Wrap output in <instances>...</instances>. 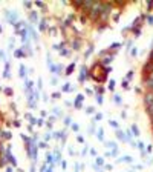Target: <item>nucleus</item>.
<instances>
[{"instance_id":"45","label":"nucleus","mask_w":153,"mask_h":172,"mask_svg":"<svg viewBox=\"0 0 153 172\" xmlns=\"http://www.w3.org/2000/svg\"><path fill=\"white\" fill-rule=\"evenodd\" d=\"M106 169H107V171H112V166H110V164H106V166H104Z\"/></svg>"},{"instance_id":"31","label":"nucleus","mask_w":153,"mask_h":172,"mask_svg":"<svg viewBox=\"0 0 153 172\" xmlns=\"http://www.w3.org/2000/svg\"><path fill=\"white\" fill-rule=\"evenodd\" d=\"M97 100H98V103H99V105H101V103H103V95H101V94H98Z\"/></svg>"},{"instance_id":"49","label":"nucleus","mask_w":153,"mask_h":172,"mask_svg":"<svg viewBox=\"0 0 153 172\" xmlns=\"http://www.w3.org/2000/svg\"><path fill=\"white\" fill-rule=\"evenodd\" d=\"M150 59L153 60V51H152V54H150Z\"/></svg>"},{"instance_id":"25","label":"nucleus","mask_w":153,"mask_h":172,"mask_svg":"<svg viewBox=\"0 0 153 172\" xmlns=\"http://www.w3.org/2000/svg\"><path fill=\"white\" fill-rule=\"evenodd\" d=\"M132 75H133V71H129L126 74V80H132Z\"/></svg>"},{"instance_id":"4","label":"nucleus","mask_w":153,"mask_h":172,"mask_svg":"<svg viewBox=\"0 0 153 172\" xmlns=\"http://www.w3.org/2000/svg\"><path fill=\"white\" fill-rule=\"evenodd\" d=\"M38 29H40V31H46V29H48V22H46V19H42V20H40Z\"/></svg>"},{"instance_id":"13","label":"nucleus","mask_w":153,"mask_h":172,"mask_svg":"<svg viewBox=\"0 0 153 172\" xmlns=\"http://www.w3.org/2000/svg\"><path fill=\"white\" fill-rule=\"evenodd\" d=\"M69 91H72L71 85H69V83H64V85H63V88H61V92H69Z\"/></svg>"},{"instance_id":"21","label":"nucleus","mask_w":153,"mask_h":172,"mask_svg":"<svg viewBox=\"0 0 153 172\" xmlns=\"http://www.w3.org/2000/svg\"><path fill=\"white\" fill-rule=\"evenodd\" d=\"M64 125H66V126L72 125V118H71V117H66V118H64Z\"/></svg>"},{"instance_id":"3","label":"nucleus","mask_w":153,"mask_h":172,"mask_svg":"<svg viewBox=\"0 0 153 172\" xmlns=\"http://www.w3.org/2000/svg\"><path fill=\"white\" fill-rule=\"evenodd\" d=\"M116 163H133V157H130V155H124L121 158H118Z\"/></svg>"},{"instance_id":"40","label":"nucleus","mask_w":153,"mask_h":172,"mask_svg":"<svg viewBox=\"0 0 153 172\" xmlns=\"http://www.w3.org/2000/svg\"><path fill=\"white\" fill-rule=\"evenodd\" d=\"M57 81H58V80H57L55 77H52V79H51V83H52V85H57Z\"/></svg>"},{"instance_id":"16","label":"nucleus","mask_w":153,"mask_h":172,"mask_svg":"<svg viewBox=\"0 0 153 172\" xmlns=\"http://www.w3.org/2000/svg\"><path fill=\"white\" fill-rule=\"evenodd\" d=\"M138 148H139V151H141V155H145V149H144L145 146H144V143H142V141H139V143H138Z\"/></svg>"},{"instance_id":"20","label":"nucleus","mask_w":153,"mask_h":172,"mask_svg":"<svg viewBox=\"0 0 153 172\" xmlns=\"http://www.w3.org/2000/svg\"><path fill=\"white\" fill-rule=\"evenodd\" d=\"M132 132H133L136 137H139V131H138V128H136V125H132Z\"/></svg>"},{"instance_id":"27","label":"nucleus","mask_w":153,"mask_h":172,"mask_svg":"<svg viewBox=\"0 0 153 172\" xmlns=\"http://www.w3.org/2000/svg\"><path fill=\"white\" fill-rule=\"evenodd\" d=\"M37 148H42V149H44V148H46V141H40Z\"/></svg>"},{"instance_id":"39","label":"nucleus","mask_w":153,"mask_h":172,"mask_svg":"<svg viewBox=\"0 0 153 172\" xmlns=\"http://www.w3.org/2000/svg\"><path fill=\"white\" fill-rule=\"evenodd\" d=\"M52 98H60V92H54L52 94Z\"/></svg>"},{"instance_id":"33","label":"nucleus","mask_w":153,"mask_h":172,"mask_svg":"<svg viewBox=\"0 0 153 172\" xmlns=\"http://www.w3.org/2000/svg\"><path fill=\"white\" fill-rule=\"evenodd\" d=\"M95 132V125H92L90 128H89V134H94Z\"/></svg>"},{"instance_id":"43","label":"nucleus","mask_w":153,"mask_h":172,"mask_svg":"<svg viewBox=\"0 0 153 172\" xmlns=\"http://www.w3.org/2000/svg\"><path fill=\"white\" fill-rule=\"evenodd\" d=\"M66 166H68V164H66V161H64V160H61V168H63V169H66Z\"/></svg>"},{"instance_id":"17","label":"nucleus","mask_w":153,"mask_h":172,"mask_svg":"<svg viewBox=\"0 0 153 172\" xmlns=\"http://www.w3.org/2000/svg\"><path fill=\"white\" fill-rule=\"evenodd\" d=\"M103 135H104L103 129H98V132H97V137H98V140H99V141H103V140H104V137H103Z\"/></svg>"},{"instance_id":"36","label":"nucleus","mask_w":153,"mask_h":172,"mask_svg":"<svg viewBox=\"0 0 153 172\" xmlns=\"http://www.w3.org/2000/svg\"><path fill=\"white\" fill-rule=\"evenodd\" d=\"M147 111H149V114H150V115H152V117H153V105H152V106H149V108H147Z\"/></svg>"},{"instance_id":"5","label":"nucleus","mask_w":153,"mask_h":172,"mask_svg":"<svg viewBox=\"0 0 153 172\" xmlns=\"http://www.w3.org/2000/svg\"><path fill=\"white\" fill-rule=\"evenodd\" d=\"M8 20H9L11 23H14V25H16L17 16H16V12H14V11H9V12H8Z\"/></svg>"},{"instance_id":"23","label":"nucleus","mask_w":153,"mask_h":172,"mask_svg":"<svg viewBox=\"0 0 153 172\" xmlns=\"http://www.w3.org/2000/svg\"><path fill=\"white\" fill-rule=\"evenodd\" d=\"M109 89H110V91H114V89H115V81L114 80L109 81Z\"/></svg>"},{"instance_id":"42","label":"nucleus","mask_w":153,"mask_h":172,"mask_svg":"<svg viewBox=\"0 0 153 172\" xmlns=\"http://www.w3.org/2000/svg\"><path fill=\"white\" fill-rule=\"evenodd\" d=\"M101 118H103L101 114H97V115H95V120H101Z\"/></svg>"},{"instance_id":"18","label":"nucleus","mask_w":153,"mask_h":172,"mask_svg":"<svg viewBox=\"0 0 153 172\" xmlns=\"http://www.w3.org/2000/svg\"><path fill=\"white\" fill-rule=\"evenodd\" d=\"M114 100H115L116 105H121V95H119V94H115L114 95Z\"/></svg>"},{"instance_id":"46","label":"nucleus","mask_w":153,"mask_h":172,"mask_svg":"<svg viewBox=\"0 0 153 172\" xmlns=\"http://www.w3.org/2000/svg\"><path fill=\"white\" fill-rule=\"evenodd\" d=\"M29 172H35V166H34V164H32V168L29 169Z\"/></svg>"},{"instance_id":"28","label":"nucleus","mask_w":153,"mask_h":172,"mask_svg":"<svg viewBox=\"0 0 153 172\" xmlns=\"http://www.w3.org/2000/svg\"><path fill=\"white\" fill-rule=\"evenodd\" d=\"M72 46H74V49H78V48H80V42H78V40H75V42H74V45H72Z\"/></svg>"},{"instance_id":"41","label":"nucleus","mask_w":153,"mask_h":172,"mask_svg":"<svg viewBox=\"0 0 153 172\" xmlns=\"http://www.w3.org/2000/svg\"><path fill=\"white\" fill-rule=\"evenodd\" d=\"M127 86H129V85H127V80H124V81H123V88H124V89H129Z\"/></svg>"},{"instance_id":"32","label":"nucleus","mask_w":153,"mask_h":172,"mask_svg":"<svg viewBox=\"0 0 153 172\" xmlns=\"http://www.w3.org/2000/svg\"><path fill=\"white\" fill-rule=\"evenodd\" d=\"M136 52H138V49H136V48H133V49L130 51V56H133V57H135V56H136Z\"/></svg>"},{"instance_id":"44","label":"nucleus","mask_w":153,"mask_h":172,"mask_svg":"<svg viewBox=\"0 0 153 172\" xmlns=\"http://www.w3.org/2000/svg\"><path fill=\"white\" fill-rule=\"evenodd\" d=\"M25 6H26V8H31L32 3H29V2H25Z\"/></svg>"},{"instance_id":"9","label":"nucleus","mask_w":153,"mask_h":172,"mask_svg":"<svg viewBox=\"0 0 153 172\" xmlns=\"http://www.w3.org/2000/svg\"><path fill=\"white\" fill-rule=\"evenodd\" d=\"M116 137L121 141H127V140H126V137H124V132H123V131H119V129H116Z\"/></svg>"},{"instance_id":"24","label":"nucleus","mask_w":153,"mask_h":172,"mask_svg":"<svg viewBox=\"0 0 153 172\" xmlns=\"http://www.w3.org/2000/svg\"><path fill=\"white\" fill-rule=\"evenodd\" d=\"M112 60H114V56H107V57L104 59V63H110Z\"/></svg>"},{"instance_id":"19","label":"nucleus","mask_w":153,"mask_h":172,"mask_svg":"<svg viewBox=\"0 0 153 172\" xmlns=\"http://www.w3.org/2000/svg\"><path fill=\"white\" fill-rule=\"evenodd\" d=\"M74 69H75V63H71V66L68 68V69H66V74H68V75L72 74V71H74Z\"/></svg>"},{"instance_id":"22","label":"nucleus","mask_w":153,"mask_h":172,"mask_svg":"<svg viewBox=\"0 0 153 172\" xmlns=\"http://www.w3.org/2000/svg\"><path fill=\"white\" fill-rule=\"evenodd\" d=\"M109 125H110L112 128H115V129H118V123H116L115 120H110V121H109Z\"/></svg>"},{"instance_id":"29","label":"nucleus","mask_w":153,"mask_h":172,"mask_svg":"<svg viewBox=\"0 0 153 172\" xmlns=\"http://www.w3.org/2000/svg\"><path fill=\"white\" fill-rule=\"evenodd\" d=\"M72 131H75V132H78V125H77V123H72Z\"/></svg>"},{"instance_id":"14","label":"nucleus","mask_w":153,"mask_h":172,"mask_svg":"<svg viewBox=\"0 0 153 172\" xmlns=\"http://www.w3.org/2000/svg\"><path fill=\"white\" fill-rule=\"evenodd\" d=\"M14 56H16V57H23V56H25V52H23V49H22V48H18V49H16Z\"/></svg>"},{"instance_id":"2","label":"nucleus","mask_w":153,"mask_h":172,"mask_svg":"<svg viewBox=\"0 0 153 172\" xmlns=\"http://www.w3.org/2000/svg\"><path fill=\"white\" fill-rule=\"evenodd\" d=\"M83 100H84V95H83V94H78V95H77V98H75L74 106H75L77 109H80V108L83 106Z\"/></svg>"},{"instance_id":"11","label":"nucleus","mask_w":153,"mask_h":172,"mask_svg":"<svg viewBox=\"0 0 153 172\" xmlns=\"http://www.w3.org/2000/svg\"><path fill=\"white\" fill-rule=\"evenodd\" d=\"M95 164L99 168V166H104V158L103 157H97V161H95Z\"/></svg>"},{"instance_id":"10","label":"nucleus","mask_w":153,"mask_h":172,"mask_svg":"<svg viewBox=\"0 0 153 172\" xmlns=\"http://www.w3.org/2000/svg\"><path fill=\"white\" fill-rule=\"evenodd\" d=\"M0 135H2L3 140H9V138H11V132H8V131H3V132H0Z\"/></svg>"},{"instance_id":"37","label":"nucleus","mask_w":153,"mask_h":172,"mask_svg":"<svg viewBox=\"0 0 153 172\" xmlns=\"http://www.w3.org/2000/svg\"><path fill=\"white\" fill-rule=\"evenodd\" d=\"M35 5L38 6V8H44V3L43 2H35Z\"/></svg>"},{"instance_id":"38","label":"nucleus","mask_w":153,"mask_h":172,"mask_svg":"<svg viewBox=\"0 0 153 172\" xmlns=\"http://www.w3.org/2000/svg\"><path fill=\"white\" fill-rule=\"evenodd\" d=\"M51 138H52V135H51V134H46V135H44V140H46V141H49Z\"/></svg>"},{"instance_id":"1","label":"nucleus","mask_w":153,"mask_h":172,"mask_svg":"<svg viewBox=\"0 0 153 172\" xmlns=\"http://www.w3.org/2000/svg\"><path fill=\"white\" fill-rule=\"evenodd\" d=\"M144 103H145V106H147V108L153 105V92H150V91H149L147 94L144 95Z\"/></svg>"},{"instance_id":"30","label":"nucleus","mask_w":153,"mask_h":172,"mask_svg":"<svg viewBox=\"0 0 153 172\" xmlns=\"http://www.w3.org/2000/svg\"><path fill=\"white\" fill-rule=\"evenodd\" d=\"M86 112H87V114H94L95 109H94V108H87V109H86Z\"/></svg>"},{"instance_id":"35","label":"nucleus","mask_w":153,"mask_h":172,"mask_svg":"<svg viewBox=\"0 0 153 172\" xmlns=\"http://www.w3.org/2000/svg\"><path fill=\"white\" fill-rule=\"evenodd\" d=\"M46 169H48V164H43V166L40 168V172H46Z\"/></svg>"},{"instance_id":"48","label":"nucleus","mask_w":153,"mask_h":172,"mask_svg":"<svg viewBox=\"0 0 153 172\" xmlns=\"http://www.w3.org/2000/svg\"><path fill=\"white\" fill-rule=\"evenodd\" d=\"M149 79H152V80H153V72L150 74V77H149Z\"/></svg>"},{"instance_id":"12","label":"nucleus","mask_w":153,"mask_h":172,"mask_svg":"<svg viewBox=\"0 0 153 172\" xmlns=\"http://www.w3.org/2000/svg\"><path fill=\"white\" fill-rule=\"evenodd\" d=\"M37 12L35 11H31V14H29V20H31V22H37Z\"/></svg>"},{"instance_id":"6","label":"nucleus","mask_w":153,"mask_h":172,"mask_svg":"<svg viewBox=\"0 0 153 172\" xmlns=\"http://www.w3.org/2000/svg\"><path fill=\"white\" fill-rule=\"evenodd\" d=\"M144 85H145V88H147L150 92H153V80L152 79H147V80L144 81Z\"/></svg>"},{"instance_id":"47","label":"nucleus","mask_w":153,"mask_h":172,"mask_svg":"<svg viewBox=\"0 0 153 172\" xmlns=\"http://www.w3.org/2000/svg\"><path fill=\"white\" fill-rule=\"evenodd\" d=\"M149 23H153V17L152 16H149Z\"/></svg>"},{"instance_id":"7","label":"nucleus","mask_w":153,"mask_h":172,"mask_svg":"<svg viewBox=\"0 0 153 172\" xmlns=\"http://www.w3.org/2000/svg\"><path fill=\"white\" fill-rule=\"evenodd\" d=\"M86 74H87V72H86V66H81V75H80V81H81V83L86 80V77H87Z\"/></svg>"},{"instance_id":"15","label":"nucleus","mask_w":153,"mask_h":172,"mask_svg":"<svg viewBox=\"0 0 153 172\" xmlns=\"http://www.w3.org/2000/svg\"><path fill=\"white\" fill-rule=\"evenodd\" d=\"M20 77H23L25 80H26V68L22 65V66H20Z\"/></svg>"},{"instance_id":"8","label":"nucleus","mask_w":153,"mask_h":172,"mask_svg":"<svg viewBox=\"0 0 153 172\" xmlns=\"http://www.w3.org/2000/svg\"><path fill=\"white\" fill-rule=\"evenodd\" d=\"M54 163H57V161H61V154H60V151H54Z\"/></svg>"},{"instance_id":"26","label":"nucleus","mask_w":153,"mask_h":172,"mask_svg":"<svg viewBox=\"0 0 153 172\" xmlns=\"http://www.w3.org/2000/svg\"><path fill=\"white\" fill-rule=\"evenodd\" d=\"M52 112H54V115H60V108H54V109H52Z\"/></svg>"},{"instance_id":"34","label":"nucleus","mask_w":153,"mask_h":172,"mask_svg":"<svg viewBox=\"0 0 153 172\" xmlns=\"http://www.w3.org/2000/svg\"><path fill=\"white\" fill-rule=\"evenodd\" d=\"M77 141H78V143H84V138H83L81 135H78V137H77Z\"/></svg>"}]
</instances>
